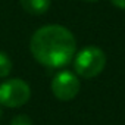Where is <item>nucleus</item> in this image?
<instances>
[{"label": "nucleus", "mask_w": 125, "mask_h": 125, "mask_svg": "<svg viewBox=\"0 0 125 125\" xmlns=\"http://www.w3.org/2000/svg\"><path fill=\"white\" fill-rule=\"evenodd\" d=\"M110 3H112L115 8L125 10V0H110Z\"/></svg>", "instance_id": "obj_8"}, {"label": "nucleus", "mask_w": 125, "mask_h": 125, "mask_svg": "<svg viewBox=\"0 0 125 125\" xmlns=\"http://www.w3.org/2000/svg\"><path fill=\"white\" fill-rule=\"evenodd\" d=\"M81 2H85V3H96L99 0H81Z\"/></svg>", "instance_id": "obj_9"}, {"label": "nucleus", "mask_w": 125, "mask_h": 125, "mask_svg": "<svg viewBox=\"0 0 125 125\" xmlns=\"http://www.w3.org/2000/svg\"><path fill=\"white\" fill-rule=\"evenodd\" d=\"M30 50L40 65L59 69L72 62L77 52V40L66 27L50 24L38 28L32 34Z\"/></svg>", "instance_id": "obj_1"}, {"label": "nucleus", "mask_w": 125, "mask_h": 125, "mask_svg": "<svg viewBox=\"0 0 125 125\" xmlns=\"http://www.w3.org/2000/svg\"><path fill=\"white\" fill-rule=\"evenodd\" d=\"M53 96L60 102H69L75 99L81 90V83L78 75L71 71H59L50 84Z\"/></svg>", "instance_id": "obj_4"}, {"label": "nucleus", "mask_w": 125, "mask_h": 125, "mask_svg": "<svg viewBox=\"0 0 125 125\" xmlns=\"http://www.w3.org/2000/svg\"><path fill=\"white\" fill-rule=\"evenodd\" d=\"M106 53L97 46H85L74 56V71L84 80L100 75L106 66Z\"/></svg>", "instance_id": "obj_2"}, {"label": "nucleus", "mask_w": 125, "mask_h": 125, "mask_svg": "<svg viewBox=\"0 0 125 125\" xmlns=\"http://www.w3.org/2000/svg\"><path fill=\"white\" fill-rule=\"evenodd\" d=\"M10 125H32V121L28 115H16L10 121Z\"/></svg>", "instance_id": "obj_7"}, {"label": "nucleus", "mask_w": 125, "mask_h": 125, "mask_svg": "<svg viewBox=\"0 0 125 125\" xmlns=\"http://www.w3.org/2000/svg\"><path fill=\"white\" fill-rule=\"evenodd\" d=\"M31 97V87L21 78H10L0 84V106L21 107Z\"/></svg>", "instance_id": "obj_3"}, {"label": "nucleus", "mask_w": 125, "mask_h": 125, "mask_svg": "<svg viewBox=\"0 0 125 125\" xmlns=\"http://www.w3.org/2000/svg\"><path fill=\"white\" fill-rule=\"evenodd\" d=\"M22 9L30 15H43L49 10L52 0H19Z\"/></svg>", "instance_id": "obj_5"}, {"label": "nucleus", "mask_w": 125, "mask_h": 125, "mask_svg": "<svg viewBox=\"0 0 125 125\" xmlns=\"http://www.w3.org/2000/svg\"><path fill=\"white\" fill-rule=\"evenodd\" d=\"M2 115H3V110H2V107H0V118H2Z\"/></svg>", "instance_id": "obj_10"}, {"label": "nucleus", "mask_w": 125, "mask_h": 125, "mask_svg": "<svg viewBox=\"0 0 125 125\" xmlns=\"http://www.w3.org/2000/svg\"><path fill=\"white\" fill-rule=\"evenodd\" d=\"M12 71V60L5 53L0 52V78H6Z\"/></svg>", "instance_id": "obj_6"}]
</instances>
